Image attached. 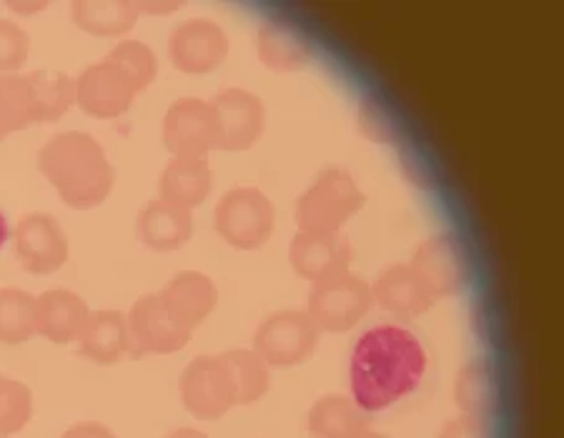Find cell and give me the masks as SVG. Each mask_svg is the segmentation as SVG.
Masks as SVG:
<instances>
[{"instance_id": "32", "label": "cell", "mask_w": 564, "mask_h": 438, "mask_svg": "<svg viewBox=\"0 0 564 438\" xmlns=\"http://www.w3.org/2000/svg\"><path fill=\"white\" fill-rule=\"evenodd\" d=\"M31 39L13 21H0V76H11L29 61Z\"/></svg>"}, {"instance_id": "25", "label": "cell", "mask_w": 564, "mask_h": 438, "mask_svg": "<svg viewBox=\"0 0 564 438\" xmlns=\"http://www.w3.org/2000/svg\"><path fill=\"white\" fill-rule=\"evenodd\" d=\"M308 431L312 438H357L364 421L347 398L326 396L308 414Z\"/></svg>"}, {"instance_id": "27", "label": "cell", "mask_w": 564, "mask_h": 438, "mask_svg": "<svg viewBox=\"0 0 564 438\" xmlns=\"http://www.w3.org/2000/svg\"><path fill=\"white\" fill-rule=\"evenodd\" d=\"M221 359L234 379L236 404H253V401H259L263 394H267L269 369L267 363L259 359L257 351L236 349V351H226Z\"/></svg>"}, {"instance_id": "18", "label": "cell", "mask_w": 564, "mask_h": 438, "mask_svg": "<svg viewBox=\"0 0 564 438\" xmlns=\"http://www.w3.org/2000/svg\"><path fill=\"white\" fill-rule=\"evenodd\" d=\"M90 308L84 298L66 288L45 291L35 298V333L53 343H68L78 339L86 328Z\"/></svg>"}, {"instance_id": "3", "label": "cell", "mask_w": 564, "mask_h": 438, "mask_svg": "<svg viewBox=\"0 0 564 438\" xmlns=\"http://www.w3.org/2000/svg\"><path fill=\"white\" fill-rule=\"evenodd\" d=\"M367 198L344 168H326L296 200V226L306 233H339L357 216Z\"/></svg>"}, {"instance_id": "22", "label": "cell", "mask_w": 564, "mask_h": 438, "mask_svg": "<svg viewBox=\"0 0 564 438\" xmlns=\"http://www.w3.org/2000/svg\"><path fill=\"white\" fill-rule=\"evenodd\" d=\"M80 353L94 363H111L121 361V355L129 351V324L126 316L118 311H90L86 328L80 331Z\"/></svg>"}, {"instance_id": "8", "label": "cell", "mask_w": 564, "mask_h": 438, "mask_svg": "<svg viewBox=\"0 0 564 438\" xmlns=\"http://www.w3.org/2000/svg\"><path fill=\"white\" fill-rule=\"evenodd\" d=\"M318 328L312 318L299 311L274 314L259 326L253 336V351L271 366H296L316 349Z\"/></svg>"}, {"instance_id": "34", "label": "cell", "mask_w": 564, "mask_h": 438, "mask_svg": "<svg viewBox=\"0 0 564 438\" xmlns=\"http://www.w3.org/2000/svg\"><path fill=\"white\" fill-rule=\"evenodd\" d=\"M63 438H116V436L101 424L86 421V424H78V426L68 428V431L63 434Z\"/></svg>"}, {"instance_id": "10", "label": "cell", "mask_w": 564, "mask_h": 438, "mask_svg": "<svg viewBox=\"0 0 564 438\" xmlns=\"http://www.w3.org/2000/svg\"><path fill=\"white\" fill-rule=\"evenodd\" d=\"M229 56V35L208 18H191L176 25L169 39V58L181 73L204 76Z\"/></svg>"}, {"instance_id": "7", "label": "cell", "mask_w": 564, "mask_h": 438, "mask_svg": "<svg viewBox=\"0 0 564 438\" xmlns=\"http://www.w3.org/2000/svg\"><path fill=\"white\" fill-rule=\"evenodd\" d=\"M218 143L212 106L198 98H181L163 118V145L174 158H206Z\"/></svg>"}, {"instance_id": "5", "label": "cell", "mask_w": 564, "mask_h": 438, "mask_svg": "<svg viewBox=\"0 0 564 438\" xmlns=\"http://www.w3.org/2000/svg\"><path fill=\"white\" fill-rule=\"evenodd\" d=\"M371 288L354 273L344 271L316 281L308 296V318L322 331H349L371 306Z\"/></svg>"}, {"instance_id": "2", "label": "cell", "mask_w": 564, "mask_h": 438, "mask_svg": "<svg viewBox=\"0 0 564 438\" xmlns=\"http://www.w3.org/2000/svg\"><path fill=\"white\" fill-rule=\"evenodd\" d=\"M39 168L63 204L76 211L101 206L116 184V168L101 143L84 131L53 135L39 151Z\"/></svg>"}, {"instance_id": "31", "label": "cell", "mask_w": 564, "mask_h": 438, "mask_svg": "<svg viewBox=\"0 0 564 438\" xmlns=\"http://www.w3.org/2000/svg\"><path fill=\"white\" fill-rule=\"evenodd\" d=\"M489 401H492V383H489V373L485 363H469L467 369L459 373L457 381V404L467 408L469 414H481L487 410Z\"/></svg>"}, {"instance_id": "6", "label": "cell", "mask_w": 564, "mask_h": 438, "mask_svg": "<svg viewBox=\"0 0 564 438\" xmlns=\"http://www.w3.org/2000/svg\"><path fill=\"white\" fill-rule=\"evenodd\" d=\"M181 401L188 414L204 421H216L236 404V386L221 355H204L191 361L181 373Z\"/></svg>"}, {"instance_id": "23", "label": "cell", "mask_w": 564, "mask_h": 438, "mask_svg": "<svg viewBox=\"0 0 564 438\" xmlns=\"http://www.w3.org/2000/svg\"><path fill=\"white\" fill-rule=\"evenodd\" d=\"M381 308L397 316H420L434 304V298L426 294L422 281L414 276L409 266H391L375 283L371 291Z\"/></svg>"}, {"instance_id": "37", "label": "cell", "mask_w": 564, "mask_h": 438, "mask_svg": "<svg viewBox=\"0 0 564 438\" xmlns=\"http://www.w3.org/2000/svg\"><path fill=\"white\" fill-rule=\"evenodd\" d=\"M6 241H8V221H6V216L0 213V249H3Z\"/></svg>"}, {"instance_id": "33", "label": "cell", "mask_w": 564, "mask_h": 438, "mask_svg": "<svg viewBox=\"0 0 564 438\" xmlns=\"http://www.w3.org/2000/svg\"><path fill=\"white\" fill-rule=\"evenodd\" d=\"M440 438H489V434L479 418L467 416V418H457V421H452L447 428H444Z\"/></svg>"}, {"instance_id": "9", "label": "cell", "mask_w": 564, "mask_h": 438, "mask_svg": "<svg viewBox=\"0 0 564 438\" xmlns=\"http://www.w3.org/2000/svg\"><path fill=\"white\" fill-rule=\"evenodd\" d=\"M221 151H249L267 128V106L247 88H226L212 100Z\"/></svg>"}, {"instance_id": "39", "label": "cell", "mask_w": 564, "mask_h": 438, "mask_svg": "<svg viewBox=\"0 0 564 438\" xmlns=\"http://www.w3.org/2000/svg\"><path fill=\"white\" fill-rule=\"evenodd\" d=\"M0 379H3V376H0Z\"/></svg>"}, {"instance_id": "11", "label": "cell", "mask_w": 564, "mask_h": 438, "mask_svg": "<svg viewBox=\"0 0 564 438\" xmlns=\"http://www.w3.org/2000/svg\"><path fill=\"white\" fill-rule=\"evenodd\" d=\"M15 255L29 273L48 276L68 261V236L51 213H31L15 228Z\"/></svg>"}, {"instance_id": "21", "label": "cell", "mask_w": 564, "mask_h": 438, "mask_svg": "<svg viewBox=\"0 0 564 438\" xmlns=\"http://www.w3.org/2000/svg\"><path fill=\"white\" fill-rule=\"evenodd\" d=\"M259 61L274 73H296L308 66L312 51L306 39L284 21H267L257 39Z\"/></svg>"}, {"instance_id": "24", "label": "cell", "mask_w": 564, "mask_h": 438, "mask_svg": "<svg viewBox=\"0 0 564 438\" xmlns=\"http://www.w3.org/2000/svg\"><path fill=\"white\" fill-rule=\"evenodd\" d=\"M25 84L31 94L33 123L58 121L76 103V80L68 78L66 73L33 70L25 76Z\"/></svg>"}, {"instance_id": "1", "label": "cell", "mask_w": 564, "mask_h": 438, "mask_svg": "<svg viewBox=\"0 0 564 438\" xmlns=\"http://www.w3.org/2000/svg\"><path fill=\"white\" fill-rule=\"evenodd\" d=\"M426 373L422 341L402 326L369 328L351 353V394L369 414L384 410L414 394Z\"/></svg>"}, {"instance_id": "16", "label": "cell", "mask_w": 564, "mask_h": 438, "mask_svg": "<svg viewBox=\"0 0 564 438\" xmlns=\"http://www.w3.org/2000/svg\"><path fill=\"white\" fill-rule=\"evenodd\" d=\"M161 304L176 321L194 331L202 326L218 304L216 283L198 271H181L171 278L159 294Z\"/></svg>"}, {"instance_id": "26", "label": "cell", "mask_w": 564, "mask_h": 438, "mask_svg": "<svg viewBox=\"0 0 564 438\" xmlns=\"http://www.w3.org/2000/svg\"><path fill=\"white\" fill-rule=\"evenodd\" d=\"M35 333V298L29 291H0V343L18 346Z\"/></svg>"}, {"instance_id": "29", "label": "cell", "mask_w": 564, "mask_h": 438, "mask_svg": "<svg viewBox=\"0 0 564 438\" xmlns=\"http://www.w3.org/2000/svg\"><path fill=\"white\" fill-rule=\"evenodd\" d=\"M106 61H111L113 66L121 68L135 90H145L159 76L156 53L141 41H121L111 53H108Z\"/></svg>"}, {"instance_id": "35", "label": "cell", "mask_w": 564, "mask_h": 438, "mask_svg": "<svg viewBox=\"0 0 564 438\" xmlns=\"http://www.w3.org/2000/svg\"><path fill=\"white\" fill-rule=\"evenodd\" d=\"M11 8L18 13H39L45 8V3H11Z\"/></svg>"}, {"instance_id": "17", "label": "cell", "mask_w": 564, "mask_h": 438, "mask_svg": "<svg viewBox=\"0 0 564 438\" xmlns=\"http://www.w3.org/2000/svg\"><path fill=\"white\" fill-rule=\"evenodd\" d=\"M135 236L153 251H178L194 236V218H191V211H186V208L156 198L145 204L139 218H135Z\"/></svg>"}, {"instance_id": "30", "label": "cell", "mask_w": 564, "mask_h": 438, "mask_svg": "<svg viewBox=\"0 0 564 438\" xmlns=\"http://www.w3.org/2000/svg\"><path fill=\"white\" fill-rule=\"evenodd\" d=\"M33 414V398L25 383L0 379V434L11 436L29 424Z\"/></svg>"}, {"instance_id": "28", "label": "cell", "mask_w": 564, "mask_h": 438, "mask_svg": "<svg viewBox=\"0 0 564 438\" xmlns=\"http://www.w3.org/2000/svg\"><path fill=\"white\" fill-rule=\"evenodd\" d=\"M33 123L31 94L25 76H0V141Z\"/></svg>"}, {"instance_id": "12", "label": "cell", "mask_w": 564, "mask_h": 438, "mask_svg": "<svg viewBox=\"0 0 564 438\" xmlns=\"http://www.w3.org/2000/svg\"><path fill=\"white\" fill-rule=\"evenodd\" d=\"M139 90L111 61L88 66L76 78V103L94 118H118L129 111Z\"/></svg>"}, {"instance_id": "4", "label": "cell", "mask_w": 564, "mask_h": 438, "mask_svg": "<svg viewBox=\"0 0 564 438\" xmlns=\"http://www.w3.org/2000/svg\"><path fill=\"white\" fill-rule=\"evenodd\" d=\"M214 226L239 251H257L274 233V206L259 188H234L216 204Z\"/></svg>"}, {"instance_id": "20", "label": "cell", "mask_w": 564, "mask_h": 438, "mask_svg": "<svg viewBox=\"0 0 564 438\" xmlns=\"http://www.w3.org/2000/svg\"><path fill=\"white\" fill-rule=\"evenodd\" d=\"M141 8L133 0H78L70 6V18L80 31L96 39H118L133 31Z\"/></svg>"}, {"instance_id": "38", "label": "cell", "mask_w": 564, "mask_h": 438, "mask_svg": "<svg viewBox=\"0 0 564 438\" xmlns=\"http://www.w3.org/2000/svg\"><path fill=\"white\" fill-rule=\"evenodd\" d=\"M0 438H8V436H6V434H0Z\"/></svg>"}, {"instance_id": "15", "label": "cell", "mask_w": 564, "mask_h": 438, "mask_svg": "<svg viewBox=\"0 0 564 438\" xmlns=\"http://www.w3.org/2000/svg\"><path fill=\"white\" fill-rule=\"evenodd\" d=\"M354 249L341 233H306L299 231L291 241L289 261L299 276L306 281H324L336 273L349 271Z\"/></svg>"}, {"instance_id": "19", "label": "cell", "mask_w": 564, "mask_h": 438, "mask_svg": "<svg viewBox=\"0 0 564 438\" xmlns=\"http://www.w3.org/2000/svg\"><path fill=\"white\" fill-rule=\"evenodd\" d=\"M161 198L181 208L202 206L214 188V173L206 158H174L161 173Z\"/></svg>"}, {"instance_id": "14", "label": "cell", "mask_w": 564, "mask_h": 438, "mask_svg": "<svg viewBox=\"0 0 564 438\" xmlns=\"http://www.w3.org/2000/svg\"><path fill=\"white\" fill-rule=\"evenodd\" d=\"M414 276L422 281L426 294L432 298L454 296L464 288L467 269H464V253L449 236H432L414 251L412 266Z\"/></svg>"}, {"instance_id": "36", "label": "cell", "mask_w": 564, "mask_h": 438, "mask_svg": "<svg viewBox=\"0 0 564 438\" xmlns=\"http://www.w3.org/2000/svg\"><path fill=\"white\" fill-rule=\"evenodd\" d=\"M169 438H206V434L196 431V428H178V431H174Z\"/></svg>"}, {"instance_id": "13", "label": "cell", "mask_w": 564, "mask_h": 438, "mask_svg": "<svg viewBox=\"0 0 564 438\" xmlns=\"http://www.w3.org/2000/svg\"><path fill=\"white\" fill-rule=\"evenodd\" d=\"M126 324H129V343H133L135 353H176L191 339L188 328L166 311L159 296L135 300Z\"/></svg>"}]
</instances>
